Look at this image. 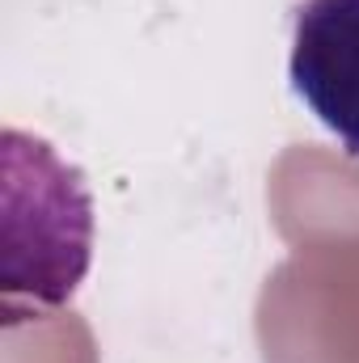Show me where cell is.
Here are the masks:
<instances>
[{"label":"cell","mask_w":359,"mask_h":363,"mask_svg":"<svg viewBox=\"0 0 359 363\" xmlns=\"http://www.w3.org/2000/svg\"><path fill=\"white\" fill-rule=\"evenodd\" d=\"M93 258V199L47 140L4 131V308H60Z\"/></svg>","instance_id":"cell-1"},{"label":"cell","mask_w":359,"mask_h":363,"mask_svg":"<svg viewBox=\"0 0 359 363\" xmlns=\"http://www.w3.org/2000/svg\"><path fill=\"white\" fill-rule=\"evenodd\" d=\"M287 77L321 127L359 157V0H304L296 9Z\"/></svg>","instance_id":"cell-2"}]
</instances>
